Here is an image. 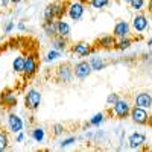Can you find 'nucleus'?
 <instances>
[{"instance_id":"36","label":"nucleus","mask_w":152,"mask_h":152,"mask_svg":"<svg viewBox=\"0 0 152 152\" xmlns=\"http://www.w3.org/2000/svg\"><path fill=\"white\" fill-rule=\"evenodd\" d=\"M146 6H148V11H149V14L152 15V0H149V2H148V5H146Z\"/></svg>"},{"instance_id":"8","label":"nucleus","mask_w":152,"mask_h":152,"mask_svg":"<svg viewBox=\"0 0 152 152\" xmlns=\"http://www.w3.org/2000/svg\"><path fill=\"white\" fill-rule=\"evenodd\" d=\"M73 72H75V78L76 79H87L88 76H90L93 73V69L90 66V61H87V59H82L79 62H76V64L73 66Z\"/></svg>"},{"instance_id":"22","label":"nucleus","mask_w":152,"mask_h":152,"mask_svg":"<svg viewBox=\"0 0 152 152\" xmlns=\"http://www.w3.org/2000/svg\"><path fill=\"white\" fill-rule=\"evenodd\" d=\"M31 137L34 138V140L37 143H41L44 140V137H46V131L43 126H35V128L31 131Z\"/></svg>"},{"instance_id":"17","label":"nucleus","mask_w":152,"mask_h":152,"mask_svg":"<svg viewBox=\"0 0 152 152\" xmlns=\"http://www.w3.org/2000/svg\"><path fill=\"white\" fill-rule=\"evenodd\" d=\"M69 47V40L66 37H61V35H56L52 38V49L58 50V52H64Z\"/></svg>"},{"instance_id":"37","label":"nucleus","mask_w":152,"mask_h":152,"mask_svg":"<svg viewBox=\"0 0 152 152\" xmlns=\"http://www.w3.org/2000/svg\"><path fill=\"white\" fill-rule=\"evenodd\" d=\"M21 2H23V0H11V5H14V6H15V5H20Z\"/></svg>"},{"instance_id":"11","label":"nucleus","mask_w":152,"mask_h":152,"mask_svg":"<svg viewBox=\"0 0 152 152\" xmlns=\"http://www.w3.org/2000/svg\"><path fill=\"white\" fill-rule=\"evenodd\" d=\"M0 104H2L3 108H8V110L17 107L18 99H17L15 91L11 90V88H6V90H3L2 94H0Z\"/></svg>"},{"instance_id":"10","label":"nucleus","mask_w":152,"mask_h":152,"mask_svg":"<svg viewBox=\"0 0 152 152\" xmlns=\"http://www.w3.org/2000/svg\"><path fill=\"white\" fill-rule=\"evenodd\" d=\"M70 50H72V53L78 55L81 58L90 56L91 53L96 52V49L90 43H87V41H76V43H73V46L70 47Z\"/></svg>"},{"instance_id":"15","label":"nucleus","mask_w":152,"mask_h":152,"mask_svg":"<svg viewBox=\"0 0 152 152\" xmlns=\"http://www.w3.org/2000/svg\"><path fill=\"white\" fill-rule=\"evenodd\" d=\"M23 126H24V123H23V119L20 116H17L15 113H9L8 114V128H9V131L12 134L20 132L23 129Z\"/></svg>"},{"instance_id":"18","label":"nucleus","mask_w":152,"mask_h":152,"mask_svg":"<svg viewBox=\"0 0 152 152\" xmlns=\"http://www.w3.org/2000/svg\"><path fill=\"white\" fill-rule=\"evenodd\" d=\"M56 32H58V35H61V37L69 38L70 34H72V28H70V24H69L64 18H59V20H56Z\"/></svg>"},{"instance_id":"13","label":"nucleus","mask_w":152,"mask_h":152,"mask_svg":"<svg viewBox=\"0 0 152 152\" xmlns=\"http://www.w3.org/2000/svg\"><path fill=\"white\" fill-rule=\"evenodd\" d=\"M134 107L145 108V110H151V108H152V94L148 93V91L137 93L135 97H134Z\"/></svg>"},{"instance_id":"20","label":"nucleus","mask_w":152,"mask_h":152,"mask_svg":"<svg viewBox=\"0 0 152 152\" xmlns=\"http://www.w3.org/2000/svg\"><path fill=\"white\" fill-rule=\"evenodd\" d=\"M134 40L131 37H125V38H117L116 41V46H114V49L119 50V52H123V50H128L131 46H132Z\"/></svg>"},{"instance_id":"38","label":"nucleus","mask_w":152,"mask_h":152,"mask_svg":"<svg viewBox=\"0 0 152 152\" xmlns=\"http://www.w3.org/2000/svg\"><path fill=\"white\" fill-rule=\"evenodd\" d=\"M148 46H152V37H151L149 40H148Z\"/></svg>"},{"instance_id":"39","label":"nucleus","mask_w":152,"mask_h":152,"mask_svg":"<svg viewBox=\"0 0 152 152\" xmlns=\"http://www.w3.org/2000/svg\"><path fill=\"white\" fill-rule=\"evenodd\" d=\"M123 2H125V3H128V2H129V0H123Z\"/></svg>"},{"instance_id":"4","label":"nucleus","mask_w":152,"mask_h":152,"mask_svg":"<svg viewBox=\"0 0 152 152\" xmlns=\"http://www.w3.org/2000/svg\"><path fill=\"white\" fill-rule=\"evenodd\" d=\"M84 14H85V5H84L82 0H75V2L67 3V15L75 23L81 21Z\"/></svg>"},{"instance_id":"34","label":"nucleus","mask_w":152,"mask_h":152,"mask_svg":"<svg viewBox=\"0 0 152 152\" xmlns=\"http://www.w3.org/2000/svg\"><path fill=\"white\" fill-rule=\"evenodd\" d=\"M24 140V134L20 131V132H17V137H15V143H21Z\"/></svg>"},{"instance_id":"7","label":"nucleus","mask_w":152,"mask_h":152,"mask_svg":"<svg viewBox=\"0 0 152 152\" xmlns=\"http://www.w3.org/2000/svg\"><path fill=\"white\" fill-rule=\"evenodd\" d=\"M129 117L134 123L140 125V126H145L151 122V114L148 113V110L145 108H138V107H132L131 108V113H129Z\"/></svg>"},{"instance_id":"24","label":"nucleus","mask_w":152,"mask_h":152,"mask_svg":"<svg viewBox=\"0 0 152 152\" xmlns=\"http://www.w3.org/2000/svg\"><path fill=\"white\" fill-rule=\"evenodd\" d=\"M104 122H105V113H104V111H100V113L94 114V116L90 119L88 125H90V126H99L100 123H104Z\"/></svg>"},{"instance_id":"2","label":"nucleus","mask_w":152,"mask_h":152,"mask_svg":"<svg viewBox=\"0 0 152 152\" xmlns=\"http://www.w3.org/2000/svg\"><path fill=\"white\" fill-rule=\"evenodd\" d=\"M73 78H75V72L70 62H62L53 70V79L56 84H70Z\"/></svg>"},{"instance_id":"25","label":"nucleus","mask_w":152,"mask_h":152,"mask_svg":"<svg viewBox=\"0 0 152 152\" xmlns=\"http://www.w3.org/2000/svg\"><path fill=\"white\" fill-rule=\"evenodd\" d=\"M9 135L6 131H0V152H3L9 148Z\"/></svg>"},{"instance_id":"6","label":"nucleus","mask_w":152,"mask_h":152,"mask_svg":"<svg viewBox=\"0 0 152 152\" xmlns=\"http://www.w3.org/2000/svg\"><path fill=\"white\" fill-rule=\"evenodd\" d=\"M38 59H37V55L35 53H29L28 56H24V69H23V75L24 78H34L38 72Z\"/></svg>"},{"instance_id":"26","label":"nucleus","mask_w":152,"mask_h":152,"mask_svg":"<svg viewBox=\"0 0 152 152\" xmlns=\"http://www.w3.org/2000/svg\"><path fill=\"white\" fill-rule=\"evenodd\" d=\"M128 5H129L131 9H134L135 12H142L143 8L146 6V0H129Z\"/></svg>"},{"instance_id":"12","label":"nucleus","mask_w":152,"mask_h":152,"mask_svg":"<svg viewBox=\"0 0 152 152\" xmlns=\"http://www.w3.org/2000/svg\"><path fill=\"white\" fill-rule=\"evenodd\" d=\"M116 41H117V38L113 34L111 35H104V37H100V38L96 40L94 49L96 50H111V49H114V46H116Z\"/></svg>"},{"instance_id":"27","label":"nucleus","mask_w":152,"mask_h":152,"mask_svg":"<svg viewBox=\"0 0 152 152\" xmlns=\"http://www.w3.org/2000/svg\"><path fill=\"white\" fill-rule=\"evenodd\" d=\"M110 2L111 0H90V6L93 8V9H104V8H107L108 5H110Z\"/></svg>"},{"instance_id":"23","label":"nucleus","mask_w":152,"mask_h":152,"mask_svg":"<svg viewBox=\"0 0 152 152\" xmlns=\"http://www.w3.org/2000/svg\"><path fill=\"white\" fill-rule=\"evenodd\" d=\"M23 69H24V56L18 55L12 61V70L15 73H23Z\"/></svg>"},{"instance_id":"1","label":"nucleus","mask_w":152,"mask_h":152,"mask_svg":"<svg viewBox=\"0 0 152 152\" xmlns=\"http://www.w3.org/2000/svg\"><path fill=\"white\" fill-rule=\"evenodd\" d=\"M44 21H53V20H59L64 18V15H67V3L66 2H52L44 8Z\"/></svg>"},{"instance_id":"9","label":"nucleus","mask_w":152,"mask_h":152,"mask_svg":"<svg viewBox=\"0 0 152 152\" xmlns=\"http://www.w3.org/2000/svg\"><path fill=\"white\" fill-rule=\"evenodd\" d=\"M149 28V18L146 14L143 12H137V14L132 17V21H131V29H134L137 34H143L146 32Z\"/></svg>"},{"instance_id":"28","label":"nucleus","mask_w":152,"mask_h":152,"mask_svg":"<svg viewBox=\"0 0 152 152\" xmlns=\"http://www.w3.org/2000/svg\"><path fill=\"white\" fill-rule=\"evenodd\" d=\"M64 131H66V128H64V125L62 123H53L52 125V135L53 137H59V135H62L64 134Z\"/></svg>"},{"instance_id":"21","label":"nucleus","mask_w":152,"mask_h":152,"mask_svg":"<svg viewBox=\"0 0 152 152\" xmlns=\"http://www.w3.org/2000/svg\"><path fill=\"white\" fill-rule=\"evenodd\" d=\"M43 31H44L46 37H49V38L56 37L58 35V32H56V20H53V21H44L43 23Z\"/></svg>"},{"instance_id":"32","label":"nucleus","mask_w":152,"mask_h":152,"mask_svg":"<svg viewBox=\"0 0 152 152\" xmlns=\"http://www.w3.org/2000/svg\"><path fill=\"white\" fill-rule=\"evenodd\" d=\"M15 28V23L14 21H6L5 23V26H3V32L5 34H11V31Z\"/></svg>"},{"instance_id":"5","label":"nucleus","mask_w":152,"mask_h":152,"mask_svg":"<svg viewBox=\"0 0 152 152\" xmlns=\"http://www.w3.org/2000/svg\"><path fill=\"white\" fill-rule=\"evenodd\" d=\"M111 108V113H113V116H116L117 119L123 120L126 117H129V113H131V104H129V100H126V99H119L116 104H114Z\"/></svg>"},{"instance_id":"3","label":"nucleus","mask_w":152,"mask_h":152,"mask_svg":"<svg viewBox=\"0 0 152 152\" xmlns=\"http://www.w3.org/2000/svg\"><path fill=\"white\" fill-rule=\"evenodd\" d=\"M41 99H43V96H41L40 90H37V88H29V90L26 91V94H24V107H26L28 111L35 113L41 105Z\"/></svg>"},{"instance_id":"14","label":"nucleus","mask_w":152,"mask_h":152,"mask_svg":"<svg viewBox=\"0 0 152 152\" xmlns=\"http://www.w3.org/2000/svg\"><path fill=\"white\" fill-rule=\"evenodd\" d=\"M131 34V24L125 20H119L113 28V35L116 38H125V37H129Z\"/></svg>"},{"instance_id":"33","label":"nucleus","mask_w":152,"mask_h":152,"mask_svg":"<svg viewBox=\"0 0 152 152\" xmlns=\"http://www.w3.org/2000/svg\"><path fill=\"white\" fill-rule=\"evenodd\" d=\"M9 5H11V0H0V8L6 9V8H9Z\"/></svg>"},{"instance_id":"40","label":"nucleus","mask_w":152,"mask_h":152,"mask_svg":"<svg viewBox=\"0 0 152 152\" xmlns=\"http://www.w3.org/2000/svg\"><path fill=\"white\" fill-rule=\"evenodd\" d=\"M151 17H152V15H151Z\"/></svg>"},{"instance_id":"16","label":"nucleus","mask_w":152,"mask_h":152,"mask_svg":"<svg viewBox=\"0 0 152 152\" xmlns=\"http://www.w3.org/2000/svg\"><path fill=\"white\" fill-rule=\"evenodd\" d=\"M146 145V134L143 132H134L128 137V146L131 149H140Z\"/></svg>"},{"instance_id":"29","label":"nucleus","mask_w":152,"mask_h":152,"mask_svg":"<svg viewBox=\"0 0 152 152\" xmlns=\"http://www.w3.org/2000/svg\"><path fill=\"white\" fill-rule=\"evenodd\" d=\"M59 56H61V52H58V50L52 49L50 52H47V55H46V58H44V62H52V61L58 59Z\"/></svg>"},{"instance_id":"19","label":"nucleus","mask_w":152,"mask_h":152,"mask_svg":"<svg viewBox=\"0 0 152 152\" xmlns=\"http://www.w3.org/2000/svg\"><path fill=\"white\" fill-rule=\"evenodd\" d=\"M88 61H90V66H91L93 72H102L108 66V62L104 58H100V56H91Z\"/></svg>"},{"instance_id":"35","label":"nucleus","mask_w":152,"mask_h":152,"mask_svg":"<svg viewBox=\"0 0 152 152\" xmlns=\"http://www.w3.org/2000/svg\"><path fill=\"white\" fill-rule=\"evenodd\" d=\"M17 28H18V31H21V32H24V31H26V24H24L23 21H20V23L17 24Z\"/></svg>"},{"instance_id":"30","label":"nucleus","mask_w":152,"mask_h":152,"mask_svg":"<svg viewBox=\"0 0 152 152\" xmlns=\"http://www.w3.org/2000/svg\"><path fill=\"white\" fill-rule=\"evenodd\" d=\"M119 99H120V96H119L117 93H110V94H108V97H107V105L113 107V105L116 104Z\"/></svg>"},{"instance_id":"31","label":"nucleus","mask_w":152,"mask_h":152,"mask_svg":"<svg viewBox=\"0 0 152 152\" xmlns=\"http://www.w3.org/2000/svg\"><path fill=\"white\" fill-rule=\"evenodd\" d=\"M73 143H76V137H67V138H64L62 142H59V148H69V146H72Z\"/></svg>"}]
</instances>
